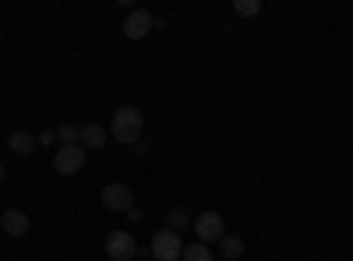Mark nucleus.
I'll list each match as a JSON object with an SVG mask.
<instances>
[{"label":"nucleus","mask_w":353,"mask_h":261,"mask_svg":"<svg viewBox=\"0 0 353 261\" xmlns=\"http://www.w3.org/2000/svg\"><path fill=\"white\" fill-rule=\"evenodd\" d=\"M0 226H4L8 237H25L28 233V216L21 209H8L4 216H0Z\"/></svg>","instance_id":"6e6552de"},{"label":"nucleus","mask_w":353,"mask_h":261,"mask_svg":"<svg viewBox=\"0 0 353 261\" xmlns=\"http://www.w3.org/2000/svg\"><path fill=\"white\" fill-rule=\"evenodd\" d=\"M219 247H223V258H230V261L244 258V240H241V237H223Z\"/></svg>","instance_id":"9b49d317"},{"label":"nucleus","mask_w":353,"mask_h":261,"mask_svg":"<svg viewBox=\"0 0 353 261\" xmlns=\"http://www.w3.org/2000/svg\"><path fill=\"white\" fill-rule=\"evenodd\" d=\"M156 28V18L149 14V11H131L128 18H124V36L128 39H145Z\"/></svg>","instance_id":"0eeeda50"},{"label":"nucleus","mask_w":353,"mask_h":261,"mask_svg":"<svg viewBox=\"0 0 353 261\" xmlns=\"http://www.w3.org/2000/svg\"><path fill=\"white\" fill-rule=\"evenodd\" d=\"M194 233L201 244H212V240H223L226 237V226H223V216L219 212H201L194 219Z\"/></svg>","instance_id":"20e7f679"},{"label":"nucleus","mask_w":353,"mask_h":261,"mask_svg":"<svg viewBox=\"0 0 353 261\" xmlns=\"http://www.w3.org/2000/svg\"><path fill=\"white\" fill-rule=\"evenodd\" d=\"M57 141H64V145H78V127H74V124L57 127Z\"/></svg>","instance_id":"2eb2a0df"},{"label":"nucleus","mask_w":353,"mask_h":261,"mask_svg":"<svg viewBox=\"0 0 353 261\" xmlns=\"http://www.w3.org/2000/svg\"><path fill=\"white\" fill-rule=\"evenodd\" d=\"M36 145H39V141H36L32 134H28V131H14V134L8 138V149H11V152H18V156H28V152L36 149Z\"/></svg>","instance_id":"9d476101"},{"label":"nucleus","mask_w":353,"mask_h":261,"mask_svg":"<svg viewBox=\"0 0 353 261\" xmlns=\"http://www.w3.org/2000/svg\"><path fill=\"white\" fill-rule=\"evenodd\" d=\"M184 261H212V251H209V244H191V247H184Z\"/></svg>","instance_id":"f8f14e48"},{"label":"nucleus","mask_w":353,"mask_h":261,"mask_svg":"<svg viewBox=\"0 0 353 261\" xmlns=\"http://www.w3.org/2000/svg\"><path fill=\"white\" fill-rule=\"evenodd\" d=\"M103 205L110 209V212H131L134 209V198H131V187L128 184H106L103 187Z\"/></svg>","instance_id":"423d86ee"},{"label":"nucleus","mask_w":353,"mask_h":261,"mask_svg":"<svg viewBox=\"0 0 353 261\" xmlns=\"http://www.w3.org/2000/svg\"><path fill=\"white\" fill-rule=\"evenodd\" d=\"M152 258L156 261H176L184 258V240L176 229H159V233L152 237Z\"/></svg>","instance_id":"f03ea898"},{"label":"nucleus","mask_w":353,"mask_h":261,"mask_svg":"<svg viewBox=\"0 0 353 261\" xmlns=\"http://www.w3.org/2000/svg\"><path fill=\"white\" fill-rule=\"evenodd\" d=\"M106 254L113 261H131L138 254V244H134V237L128 233V229H113V233L106 237Z\"/></svg>","instance_id":"39448f33"},{"label":"nucleus","mask_w":353,"mask_h":261,"mask_svg":"<svg viewBox=\"0 0 353 261\" xmlns=\"http://www.w3.org/2000/svg\"><path fill=\"white\" fill-rule=\"evenodd\" d=\"M78 145H81V149H103V145H106V127H99V124L78 127Z\"/></svg>","instance_id":"1a4fd4ad"},{"label":"nucleus","mask_w":353,"mask_h":261,"mask_svg":"<svg viewBox=\"0 0 353 261\" xmlns=\"http://www.w3.org/2000/svg\"><path fill=\"white\" fill-rule=\"evenodd\" d=\"M191 219H188V212L184 209H170L166 212V229H176V233H181V226H188Z\"/></svg>","instance_id":"ddd939ff"},{"label":"nucleus","mask_w":353,"mask_h":261,"mask_svg":"<svg viewBox=\"0 0 353 261\" xmlns=\"http://www.w3.org/2000/svg\"><path fill=\"white\" fill-rule=\"evenodd\" d=\"M0 180H4V166H0Z\"/></svg>","instance_id":"f3484780"},{"label":"nucleus","mask_w":353,"mask_h":261,"mask_svg":"<svg viewBox=\"0 0 353 261\" xmlns=\"http://www.w3.org/2000/svg\"><path fill=\"white\" fill-rule=\"evenodd\" d=\"M141 131H145V117L138 106H121L113 113V124H110V134L121 141V145H134L141 141Z\"/></svg>","instance_id":"f257e3e1"},{"label":"nucleus","mask_w":353,"mask_h":261,"mask_svg":"<svg viewBox=\"0 0 353 261\" xmlns=\"http://www.w3.org/2000/svg\"><path fill=\"white\" fill-rule=\"evenodd\" d=\"M233 11H237L241 18H254L261 11V4H258V0H233Z\"/></svg>","instance_id":"4468645a"},{"label":"nucleus","mask_w":353,"mask_h":261,"mask_svg":"<svg viewBox=\"0 0 353 261\" xmlns=\"http://www.w3.org/2000/svg\"><path fill=\"white\" fill-rule=\"evenodd\" d=\"M36 141H39V145H53V141H57V131H39Z\"/></svg>","instance_id":"dca6fc26"},{"label":"nucleus","mask_w":353,"mask_h":261,"mask_svg":"<svg viewBox=\"0 0 353 261\" xmlns=\"http://www.w3.org/2000/svg\"><path fill=\"white\" fill-rule=\"evenodd\" d=\"M85 166V149L81 145H61L53 156V169L61 173V177H74V173Z\"/></svg>","instance_id":"7ed1b4c3"}]
</instances>
